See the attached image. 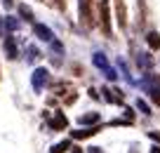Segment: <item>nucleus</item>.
Instances as JSON below:
<instances>
[{
  "label": "nucleus",
  "mask_w": 160,
  "mask_h": 153,
  "mask_svg": "<svg viewBox=\"0 0 160 153\" xmlns=\"http://www.w3.org/2000/svg\"><path fill=\"white\" fill-rule=\"evenodd\" d=\"M99 24H101V31H104L106 38L113 35V28H111V3L108 0H99Z\"/></svg>",
  "instance_id": "obj_1"
},
{
  "label": "nucleus",
  "mask_w": 160,
  "mask_h": 153,
  "mask_svg": "<svg viewBox=\"0 0 160 153\" xmlns=\"http://www.w3.org/2000/svg\"><path fill=\"white\" fill-rule=\"evenodd\" d=\"M47 83H50V71H47L45 66L35 69L33 75H31V85H33V89H35V92H42Z\"/></svg>",
  "instance_id": "obj_2"
},
{
  "label": "nucleus",
  "mask_w": 160,
  "mask_h": 153,
  "mask_svg": "<svg viewBox=\"0 0 160 153\" xmlns=\"http://www.w3.org/2000/svg\"><path fill=\"white\" fill-rule=\"evenodd\" d=\"M92 3L94 0H80V21L85 26H94V14H92Z\"/></svg>",
  "instance_id": "obj_3"
},
{
  "label": "nucleus",
  "mask_w": 160,
  "mask_h": 153,
  "mask_svg": "<svg viewBox=\"0 0 160 153\" xmlns=\"http://www.w3.org/2000/svg\"><path fill=\"white\" fill-rule=\"evenodd\" d=\"M47 127L52 130V132H61V130H66L68 127V118H66L61 111H57L54 115H52L50 120H47Z\"/></svg>",
  "instance_id": "obj_4"
},
{
  "label": "nucleus",
  "mask_w": 160,
  "mask_h": 153,
  "mask_svg": "<svg viewBox=\"0 0 160 153\" xmlns=\"http://www.w3.org/2000/svg\"><path fill=\"white\" fill-rule=\"evenodd\" d=\"M33 33L38 35L42 43H54V33H52V28L50 26H45V24H33Z\"/></svg>",
  "instance_id": "obj_5"
},
{
  "label": "nucleus",
  "mask_w": 160,
  "mask_h": 153,
  "mask_svg": "<svg viewBox=\"0 0 160 153\" xmlns=\"http://www.w3.org/2000/svg\"><path fill=\"white\" fill-rule=\"evenodd\" d=\"M99 130H101V125H92V127H80V130H73V132H71V137H73V139H90V137H94Z\"/></svg>",
  "instance_id": "obj_6"
},
{
  "label": "nucleus",
  "mask_w": 160,
  "mask_h": 153,
  "mask_svg": "<svg viewBox=\"0 0 160 153\" xmlns=\"http://www.w3.org/2000/svg\"><path fill=\"white\" fill-rule=\"evenodd\" d=\"M101 94H104V99H106V101H111V104H122V101H125V97H122L120 89L104 87V89H101Z\"/></svg>",
  "instance_id": "obj_7"
},
{
  "label": "nucleus",
  "mask_w": 160,
  "mask_h": 153,
  "mask_svg": "<svg viewBox=\"0 0 160 153\" xmlns=\"http://www.w3.org/2000/svg\"><path fill=\"white\" fill-rule=\"evenodd\" d=\"M2 49H5L7 59H17V57H19V52H17V43H14V38H10V35H7V40L2 43Z\"/></svg>",
  "instance_id": "obj_8"
},
{
  "label": "nucleus",
  "mask_w": 160,
  "mask_h": 153,
  "mask_svg": "<svg viewBox=\"0 0 160 153\" xmlns=\"http://www.w3.org/2000/svg\"><path fill=\"white\" fill-rule=\"evenodd\" d=\"M80 125H85V127H92V125H99L101 123V115L99 113H85V115H80Z\"/></svg>",
  "instance_id": "obj_9"
},
{
  "label": "nucleus",
  "mask_w": 160,
  "mask_h": 153,
  "mask_svg": "<svg viewBox=\"0 0 160 153\" xmlns=\"http://www.w3.org/2000/svg\"><path fill=\"white\" fill-rule=\"evenodd\" d=\"M146 45H148L151 49H155V52L160 49V33L158 31H148V33H146Z\"/></svg>",
  "instance_id": "obj_10"
},
{
  "label": "nucleus",
  "mask_w": 160,
  "mask_h": 153,
  "mask_svg": "<svg viewBox=\"0 0 160 153\" xmlns=\"http://www.w3.org/2000/svg\"><path fill=\"white\" fill-rule=\"evenodd\" d=\"M94 66H97V69H101V71L111 69V66H108V59H106L104 52H94Z\"/></svg>",
  "instance_id": "obj_11"
},
{
  "label": "nucleus",
  "mask_w": 160,
  "mask_h": 153,
  "mask_svg": "<svg viewBox=\"0 0 160 153\" xmlns=\"http://www.w3.org/2000/svg\"><path fill=\"white\" fill-rule=\"evenodd\" d=\"M71 148H73V146H71V141H68V139H64V141L54 144V146L50 148V153H66V151H71Z\"/></svg>",
  "instance_id": "obj_12"
},
{
  "label": "nucleus",
  "mask_w": 160,
  "mask_h": 153,
  "mask_svg": "<svg viewBox=\"0 0 160 153\" xmlns=\"http://www.w3.org/2000/svg\"><path fill=\"white\" fill-rule=\"evenodd\" d=\"M148 97H151L153 104L160 106V85H151V87H148Z\"/></svg>",
  "instance_id": "obj_13"
},
{
  "label": "nucleus",
  "mask_w": 160,
  "mask_h": 153,
  "mask_svg": "<svg viewBox=\"0 0 160 153\" xmlns=\"http://www.w3.org/2000/svg\"><path fill=\"white\" fill-rule=\"evenodd\" d=\"M137 64H139L141 69H151V66H153V59H151V54H139L137 57Z\"/></svg>",
  "instance_id": "obj_14"
},
{
  "label": "nucleus",
  "mask_w": 160,
  "mask_h": 153,
  "mask_svg": "<svg viewBox=\"0 0 160 153\" xmlns=\"http://www.w3.org/2000/svg\"><path fill=\"white\" fill-rule=\"evenodd\" d=\"M19 14L24 17L26 21H33V12H31V7H26V5H19Z\"/></svg>",
  "instance_id": "obj_15"
},
{
  "label": "nucleus",
  "mask_w": 160,
  "mask_h": 153,
  "mask_svg": "<svg viewBox=\"0 0 160 153\" xmlns=\"http://www.w3.org/2000/svg\"><path fill=\"white\" fill-rule=\"evenodd\" d=\"M137 109H139V111H141L144 115H151V106L146 104L144 99H137Z\"/></svg>",
  "instance_id": "obj_16"
},
{
  "label": "nucleus",
  "mask_w": 160,
  "mask_h": 153,
  "mask_svg": "<svg viewBox=\"0 0 160 153\" xmlns=\"http://www.w3.org/2000/svg\"><path fill=\"white\" fill-rule=\"evenodd\" d=\"M26 54H28V57H26V59H28V61H35V59H38V57H40V52H38V49H35V47H26Z\"/></svg>",
  "instance_id": "obj_17"
},
{
  "label": "nucleus",
  "mask_w": 160,
  "mask_h": 153,
  "mask_svg": "<svg viewBox=\"0 0 160 153\" xmlns=\"http://www.w3.org/2000/svg\"><path fill=\"white\" fill-rule=\"evenodd\" d=\"M5 26H7L10 31H17V28H19V21H14V17H7V19H5Z\"/></svg>",
  "instance_id": "obj_18"
},
{
  "label": "nucleus",
  "mask_w": 160,
  "mask_h": 153,
  "mask_svg": "<svg viewBox=\"0 0 160 153\" xmlns=\"http://www.w3.org/2000/svg\"><path fill=\"white\" fill-rule=\"evenodd\" d=\"M148 139H153L155 144H160V132H148Z\"/></svg>",
  "instance_id": "obj_19"
},
{
  "label": "nucleus",
  "mask_w": 160,
  "mask_h": 153,
  "mask_svg": "<svg viewBox=\"0 0 160 153\" xmlns=\"http://www.w3.org/2000/svg\"><path fill=\"white\" fill-rule=\"evenodd\" d=\"M87 153H104V151H101L99 146H90V148H87Z\"/></svg>",
  "instance_id": "obj_20"
},
{
  "label": "nucleus",
  "mask_w": 160,
  "mask_h": 153,
  "mask_svg": "<svg viewBox=\"0 0 160 153\" xmlns=\"http://www.w3.org/2000/svg\"><path fill=\"white\" fill-rule=\"evenodd\" d=\"M71 153H85V151H82L80 146H73V148H71Z\"/></svg>",
  "instance_id": "obj_21"
},
{
  "label": "nucleus",
  "mask_w": 160,
  "mask_h": 153,
  "mask_svg": "<svg viewBox=\"0 0 160 153\" xmlns=\"http://www.w3.org/2000/svg\"><path fill=\"white\" fill-rule=\"evenodd\" d=\"M2 5H5V7H12V5H14V0H2Z\"/></svg>",
  "instance_id": "obj_22"
},
{
  "label": "nucleus",
  "mask_w": 160,
  "mask_h": 153,
  "mask_svg": "<svg viewBox=\"0 0 160 153\" xmlns=\"http://www.w3.org/2000/svg\"><path fill=\"white\" fill-rule=\"evenodd\" d=\"M148 153H160V146H151V151Z\"/></svg>",
  "instance_id": "obj_23"
}]
</instances>
